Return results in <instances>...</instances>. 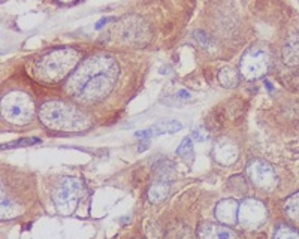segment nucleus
I'll return each instance as SVG.
<instances>
[{
  "mask_svg": "<svg viewBox=\"0 0 299 239\" xmlns=\"http://www.w3.org/2000/svg\"><path fill=\"white\" fill-rule=\"evenodd\" d=\"M118 75L120 67L114 57L94 54L81 62L70 73L65 91L78 103L93 105L103 100L114 90Z\"/></svg>",
  "mask_w": 299,
  "mask_h": 239,
  "instance_id": "f257e3e1",
  "label": "nucleus"
},
{
  "mask_svg": "<svg viewBox=\"0 0 299 239\" xmlns=\"http://www.w3.org/2000/svg\"><path fill=\"white\" fill-rule=\"evenodd\" d=\"M81 54L73 48H57L35 59L29 73L36 81L52 86L63 81L70 72L78 67Z\"/></svg>",
  "mask_w": 299,
  "mask_h": 239,
  "instance_id": "f03ea898",
  "label": "nucleus"
},
{
  "mask_svg": "<svg viewBox=\"0 0 299 239\" xmlns=\"http://www.w3.org/2000/svg\"><path fill=\"white\" fill-rule=\"evenodd\" d=\"M38 117L45 127L54 131H84L92 126V118L83 109L65 100L42 103Z\"/></svg>",
  "mask_w": 299,
  "mask_h": 239,
  "instance_id": "7ed1b4c3",
  "label": "nucleus"
},
{
  "mask_svg": "<svg viewBox=\"0 0 299 239\" xmlns=\"http://www.w3.org/2000/svg\"><path fill=\"white\" fill-rule=\"evenodd\" d=\"M35 114V102L24 91H11L2 97V117L14 126H27Z\"/></svg>",
  "mask_w": 299,
  "mask_h": 239,
  "instance_id": "20e7f679",
  "label": "nucleus"
},
{
  "mask_svg": "<svg viewBox=\"0 0 299 239\" xmlns=\"http://www.w3.org/2000/svg\"><path fill=\"white\" fill-rule=\"evenodd\" d=\"M86 195L84 182L79 178H63L52 192V202L62 216H70L78 208L79 200Z\"/></svg>",
  "mask_w": 299,
  "mask_h": 239,
  "instance_id": "39448f33",
  "label": "nucleus"
},
{
  "mask_svg": "<svg viewBox=\"0 0 299 239\" xmlns=\"http://www.w3.org/2000/svg\"><path fill=\"white\" fill-rule=\"evenodd\" d=\"M117 39L124 45L141 48L150 42L151 30L147 21L139 15H127L123 17L115 25Z\"/></svg>",
  "mask_w": 299,
  "mask_h": 239,
  "instance_id": "423d86ee",
  "label": "nucleus"
},
{
  "mask_svg": "<svg viewBox=\"0 0 299 239\" xmlns=\"http://www.w3.org/2000/svg\"><path fill=\"white\" fill-rule=\"evenodd\" d=\"M271 65H273V59H271L269 51L263 46L254 45L252 48H249L246 54L242 56L241 63H239V70L246 79L256 81V79L263 78L269 72Z\"/></svg>",
  "mask_w": 299,
  "mask_h": 239,
  "instance_id": "0eeeda50",
  "label": "nucleus"
},
{
  "mask_svg": "<svg viewBox=\"0 0 299 239\" xmlns=\"http://www.w3.org/2000/svg\"><path fill=\"white\" fill-rule=\"evenodd\" d=\"M154 179L147 192L148 200L154 205L161 203L171 193V185L175 175V165L171 160H161L154 165Z\"/></svg>",
  "mask_w": 299,
  "mask_h": 239,
  "instance_id": "6e6552de",
  "label": "nucleus"
},
{
  "mask_svg": "<svg viewBox=\"0 0 299 239\" xmlns=\"http://www.w3.org/2000/svg\"><path fill=\"white\" fill-rule=\"evenodd\" d=\"M268 216L266 206L254 199V197H247L239 203V211H238V223L244 229H257L260 227Z\"/></svg>",
  "mask_w": 299,
  "mask_h": 239,
  "instance_id": "1a4fd4ad",
  "label": "nucleus"
},
{
  "mask_svg": "<svg viewBox=\"0 0 299 239\" xmlns=\"http://www.w3.org/2000/svg\"><path fill=\"white\" fill-rule=\"evenodd\" d=\"M247 175L249 179L262 192H273L278 184L274 168L260 158H254L247 165Z\"/></svg>",
  "mask_w": 299,
  "mask_h": 239,
  "instance_id": "9d476101",
  "label": "nucleus"
},
{
  "mask_svg": "<svg viewBox=\"0 0 299 239\" xmlns=\"http://www.w3.org/2000/svg\"><path fill=\"white\" fill-rule=\"evenodd\" d=\"M212 158L222 166H232L239 158V148L229 138H220L212 147Z\"/></svg>",
  "mask_w": 299,
  "mask_h": 239,
  "instance_id": "9b49d317",
  "label": "nucleus"
},
{
  "mask_svg": "<svg viewBox=\"0 0 299 239\" xmlns=\"http://www.w3.org/2000/svg\"><path fill=\"white\" fill-rule=\"evenodd\" d=\"M238 211L239 203L235 199H223L215 205L214 216L220 224L233 226L235 223H238Z\"/></svg>",
  "mask_w": 299,
  "mask_h": 239,
  "instance_id": "f8f14e48",
  "label": "nucleus"
},
{
  "mask_svg": "<svg viewBox=\"0 0 299 239\" xmlns=\"http://www.w3.org/2000/svg\"><path fill=\"white\" fill-rule=\"evenodd\" d=\"M183 129V124L178 120H165L160 121L154 126H151L150 129H144V130L135 131V136L141 138V139H150L159 135H172L177 133Z\"/></svg>",
  "mask_w": 299,
  "mask_h": 239,
  "instance_id": "ddd939ff",
  "label": "nucleus"
},
{
  "mask_svg": "<svg viewBox=\"0 0 299 239\" xmlns=\"http://www.w3.org/2000/svg\"><path fill=\"white\" fill-rule=\"evenodd\" d=\"M199 239H236V235L225 224L204 223L198 230Z\"/></svg>",
  "mask_w": 299,
  "mask_h": 239,
  "instance_id": "4468645a",
  "label": "nucleus"
},
{
  "mask_svg": "<svg viewBox=\"0 0 299 239\" xmlns=\"http://www.w3.org/2000/svg\"><path fill=\"white\" fill-rule=\"evenodd\" d=\"M283 62L287 66L299 65V33H292L287 36L283 45Z\"/></svg>",
  "mask_w": 299,
  "mask_h": 239,
  "instance_id": "2eb2a0df",
  "label": "nucleus"
},
{
  "mask_svg": "<svg viewBox=\"0 0 299 239\" xmlns=\"http://www.w3.org/2000/svg\"><path fill=\"white\" fill-rule=\"evenodd\" d=\"M219 81L222 84V87L225 88H233L239 84V73L235 67L226 66L219 72Z\"/></svg>",
  "mask_w": 299,
  "mask_h": 239,
  "instance_id": "dca6fc26",
  "label": "nucleus"
},
{
  "mask_svg": "<svg viewBox=\"0 0 299 239\" xmlns=\"http://www.w3.org/2000/svg\"><path fill=\"white\" fill-rule=\"evenodd\" d=\"M283 209H284L286 216L290 218L295 224L299 226V192L295 193V195L289 196L284 200Z\"/></svg>",
  "mask_w": 299,
  "mask_h": 239,
  "instance_id": "f3484780",
  "label": "nucleus"
},
{
  "mask_svg": "<svg viewBox=\"0 0 299 239\" xmlns=\"http://www.w3.org/2000/svg\"><path fill=\"white\" fill-rule=\"evenodd\" d=\"M177 155H180L184 162L192 163L193 162V141L190 136H185L181 141L180 147L177 148Z\"/></svg>",
  "mask_w": 299,
  "mask_h": 239,
  "instance_id": "a211bd4d",
  "label": "nucleus"
},
{
  "mask_svg": "<svg viewBox=\"0 0 299 239\" xmlns=\"http://www.w3.org/2000/svg\"><path fill=\"white\" fill-rule=\"evenodd\" d=\"M274 239H299V230L296 227L281 224L274 232Z\"/></svg>",
  "mask_w": 299,
  "mask_h": 239,
  "instance_id": "6ab92c4d",
  "label": "nucleus"
},
{
  "mask_svg": "<svg viewBox=\"0 0 299 239\" xmlns=\"http://www.w3.org/2000/svg\"><path fill=\"white\" fill-rule=\"evenodd\" d=\"M41 142H42V139H39V138H23V139L14 141V142L3 144V145H2V150L20 148V147H29V145H36V144H41Z\"/></svg>",
  "mask_w": 299,
  "mask_h": 239,
  "instance_id": "aec40b11",
  "label": "nucleus"
},
{
  "mask_svg": "<svg viewBox=\"0 0 299 239\" xmlns=\"http://www.w3.org/2000/svg\"><path fill=\"white\" fill-rule=\"evenodd\" d=\"M0 211H2V218L3 220L14 217V214H15V205L3 193H2V208H0Z\"/></svg>",
  "mask_w": 299,
  "mask_h": 239,
  "instance_id": "412c9836",
  "label": "nucleus"
},
{
  "mask_svg": "<svg viewBox=\"0 0 299 239\" xmlns=\"http://www.w3.org/2000/svg\"><path fill=\"white\" fill-rule=\"evenodd\" d=\"M192 138L196 139L198 142H205L208 138H209V133L205 130V127L202 124H199V126H195L192 129Z\"/></svg>",
  "mask_w": 299,
  "mask_h": 239,
  "instance_id": "4be33fe9",
  "label": "nucleus"
},
{
  "mask_svg": "<svg viewBox=\"0 0 299 239\" xmlns=\"http://www.w3.org/2000/svg\"><path fill=\"white\" fill-rule=\"evenodd\" d=\"M195 39H196L199 44L202 45L204 48H209V46H211V44H212L211 38H209V36H207V35H205L204 32H201V30L195 33Z\"/></svg>",
  "mask_w": 299,
  "mask_h": 239,
  "instance_id": "5701e85b",
  "label": "nucleus"
},
{
  "mask_svg": "<svg viewBox=\"0 0 299 239\" xmlns=\"http://www.w3.org/2000/svg\"><path fill=\"white\" fill-rule=\"evenodd\" d=\"M172 97H174V100L185 102V100H190V99H192V94H190V91H187V90H180V91H177Z\"/></svg>",
  "mask_w": 299,
  "mask_h": 239,
  "instance_id": "b1692460",
  "label": "nucleus"
},
{
  "mask_svg": "<svg viewBox=\"0 0 299 239\" xmlns=\"http://www.w3.org/2000/svg\"><path fill=\"white\" fill-rule=\"evenodd\" d=\"M106 22H114V18H111V17H105V18H102L100 21H97V24L94 25V29H96V30H99V29H102Z\"/></svg>",
  "mask_w": 299,
  "mask_h": 239,
  "instance_id": "393cba45",
  "label": "nucleus"
},
{
  "mask_svg": "<svg viewBox=\"0 0 299 239\" xmlns=\"http://www.w3.org/2000/svg\"><path fill=\"white\" fill-rule=\"evenodd\" d=\"M59 2H62V3H73V2H76V0H59Z\"/></svg>",
  "mask_w": 299,
  "mask_h": 239,
  "instance_id": "a878e982",
  "label": "nucleus"
},
{
  "mask_svg": "<svg viewBox=\"0 0 299 239\" xmlns=\"http://www.w3.org/2000/svg\"><path fill=\"white\" fill-rule=\"evenodd\" d=\"M265 84H266V88H268V90H273V86H271V83H269V81H266Z\"/></svg>",
  "mask_w": 299,
  "mask_h": 239,
  "instance_id": "bb28decb",
  "label": "nucleus"
}]
</instances>
